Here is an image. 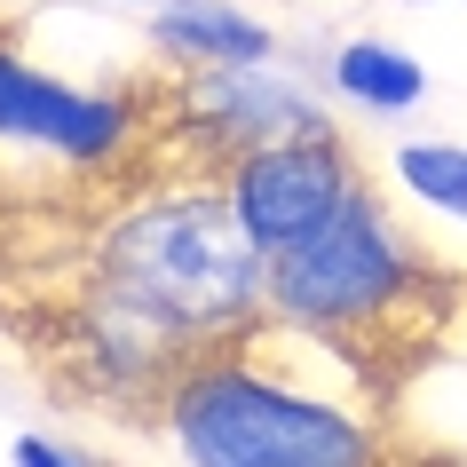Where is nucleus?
Returning a JSON list of instances; mask_svg holds the SVG:
<instances>
[{
	"mask_svg": "<svg viewBox=\"0 0 467 467\" xmlns=\"http://www.w3.org/2000/svg\"><path fill=\"white\" fill-rule=\"evenodd\" d=\"M357 182H365V167H357V150H348L341 127L277 135V143H254V150H238V159L222 167V191H230L246 238L270 254V262L285 246H301L309 230H325V222L348 206Z\"/></svg>",
	"mask_w": 467,
	"mask_h": 467,
	"instance_id": "nucleus-4",
	"label": "nucleus"
},
{
	"mask_svg": "<svg viewBox=\"0 0 467 467\" xmlns=\"http://www.w3.org/2000/svg\"><path fill=\"white\" fill-rule=\"evenodd\" d=\"M150 48H159V64L214 72V64H277V32L238 0H159Z\"/></svg>",
	"mask_w": 467,
	"mask_h": 467,
	"instance_id": "nucleus-7",
	"label": "nucleus"
},
{
	"mask_svg": "<svg viewBox=\"0 0 467 467\" xmlns=\"http://www.w3.org/2000/svg\"><path fill=\"white\" fill-rule=\"evenodd\" d=\"M150 420L182 467H396L357 380L325 389L317 372L262 365V317L198 348L159 389Z\"/></svg>",
	"mask_w": 467,
	"mask_h": 467,
	"instance_id": "nucleus-1",
	"label": "nucleus"
},
{
	"mask_svg": "<svg viewBox=\"0 0 467 467\" xmlns=\"http://www.w3.org/2000/svg\"><path fill=\"white\" fill-rule=\"evenodd\" d=\"M333 88H341L357 111H372V119H396V111H412V103L428 96V72H420V56H404L396 40L357 32V40L333 48Z\"/></svg>",
	"mask_w": 467,
	"mask_h": 467,
	"instance_id": "nucleus-8",
	"label": "nucleus"
},
{
	"mask_svg": "<svg viewBox=\"0 0 467 467\" xmlns=\"http://www.w3.org/2000/svg\"><path fill=\"white\" fill-rule=\"evenodd\" d=\"M167 119L191 127L198 143L214 150V167H230V159L254 150V143L333 127V111H325L301 79H285L277 64H214V72L167 79Z\"/></svg>",
	"mask_w": 467,
	"mask_h": 467,
	"instance_id": "nucleus-6",
	"label": "nucleus"
},
{
	"mask_svg": "<svg viewBox=\"0 0 467 467\" xmlns=\"http://www.w3.org/2000/svg\"><path fill=\"white\" fill-rule=\"evenodd\" d=\"M396 8H443V0H396Z\"/></svg>",
	"mask_w": 467,
	"mask_h": 467,
	"instance_id": "nucleus-11",
	"label": "nucleus"
},
{
	"mask_svg": "<svg viewBox=\"0 0 467 467\" xmlns=\"http://www.w3.org/2000/svg\"><path fill=\"white\" fill-rule=\"evenodd\" d=\"M8 467H96V460L72 451V443H56V436H40V428H25V436L8 443Z\"/></svg>",
	"mask_w": 467,
	"mask_h": 467,
	"instance_id": "nucleus-10",
	"label": "nucleus"
},
{
	"mask_svg": "<svg viewBox=\"0 0 467 467\" xmlns=\"http://www.w3.org/2000/svg\"><path fill=\"white\" fill-rule=\"evenodd\" d=\"M88 277L198 348L270 317V254L246 238L230 191H150L119 206L88 246Z\"/></svg>",
	"mask_w": 467,
	"mask_h": 467,
	"instance_id": "nucleus-3",
	"label": "nucleus"
},
{
	"mask_svg": "<svg viewBox=\"0 0 467 467\" xmlns=\"http://www.w3.org/2000/svg\"><path fill=\"white\" fill-rule=\"evenodd\" d=\"M443 301H451V270L389 214L372 182H357L325 230L270 262V317L317 333L357 372L380 365L396 333H420V317H436Z\"/></svg>",
	"mask_w": 467,
	"mask_h": 467,
	"instance_id": "nucleus-2",
	"label": "nucleus"
},
{
	"mask_svg": "<svg viewBox=\"0 0 467 467\" xmlns=\"http://www.w3.org/2000/svg\"><path fill=\"white\" fill-rule=\"evenodd\" d=\"M143 127V103L127 88H72L40 72L16 32H0V150H32L56 167H119Z\"/></svg>",
	"mask_w": 467,
	"mask_h": 467,
	"instance_id": "nucleus-5",
	"label": "nucleus"
},
{
	"mask_svg": "<svg viewBox=\"0 0 467 467\" xmlns=\"http://www.w3.org/2000/svg\"><path fill=\"white\" fill-rule=\"evenodd\" d=\"M150 8H159V0H150Z\"/></svg>",
	"mask_w": 467,
	"mask_h": 467,
	"instance_id": "nucleus-12",
	"label": "nucleus"
},
{
	"mask_svg": "<svg viewBox=\"0 0 467 467\" xmlns=\"http://www.w3.org/2000/svg\"><path fill=\"white\" fill-rule=\"evenodd\" d=\"M396 191L467 230V143H396Z\"/></svg>",
	"mask_w": 467,
	"mask_h": 467,
	"instance_id": "nucleus-9",
	"label": "nucleus"
}]
</instances>
